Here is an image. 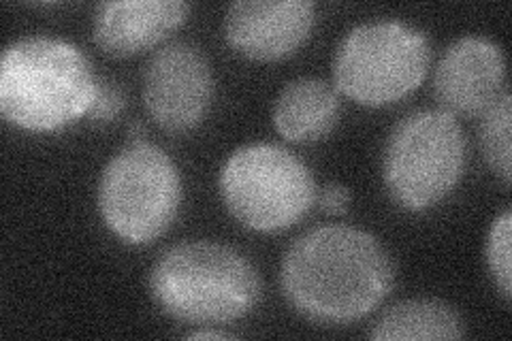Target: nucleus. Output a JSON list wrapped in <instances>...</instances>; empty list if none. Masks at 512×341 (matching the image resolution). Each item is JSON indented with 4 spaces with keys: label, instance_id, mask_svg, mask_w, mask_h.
<instances>
[{
    "label": "nucleus",
    "instance_id": "6e6552de",
    "mask_svg": "<svg viewBox=\"0 0 512 341\" xmlns=\"http://www.w3.org/2000/svg\"><path fill=\"white\" fill-rule=\"evenodd\" d=\"M212 67L197 45L175 41L160 47L143 73V103L167 133H188L210 111Z\"/></svg>",
    "mask_w": 512,
    "mask_h": 341
},
{
    "label": "nucleus",
    "instance_id": "f8f14e48",
    "mask_svg": "<svg viewBox=\"0 0 512 341\" xmlns=\"http://www.w3.org/2000/svg\"><path fill=\"white\" fill-rule=\"evenodd\" d=\"M340 99L327 81L299 77L288 81L274 103L276 131L291 143L325 139L340 120Z\"/></svg>",
    "mask_w": 512,
    "mask_h": 341
},
{
    "label": "nucleus",
    "instance_id": "0eeeda50",
    "mask_svg": "<svg viewBox=\"0 0 512 341\" xmlns=\"http://www.w3.org/2000/svg\"><path fill=\"white\" fill-rule=\"evenodd\" d=\"M429 58L431 47L423 30L395 20L361 24L335 52V88L367 107L391 105L423 84Z\"/></svg>",
    "mask_w": 512,
    "mask_h": 341
},
{
    "label": "nucleus",
    "instance_id": "f03ea898",
    "mask_svg": "<svg viewBox=\"0 0 512 341\" xmlns=\"http://www.w3.org/2000/svg\"><path fill=\"white\" fill-rule=\"evenodd\" d=\"M96 81L77 45L54 37L13 41L0 60V113L13 126L52 133L88 116Z\"/></svg>",
    "mask_w": 512,
    "mask_h": 341
},
{
    "label": "nucleus",
    "instance_id": "7ed1b4c3",
    "mask_svg": "<svg viewBox=\"0 0 512 341\" xmlns=\"http://www.w3.org/2000/svg\"><path fill=\"white\" fill-rule=\"evenodd\" d=\"M148 288L167 316L218 327L254 312L261 278L246 256L212 241H186L167 248L150 269Z\"/></svg>",
    "mask_w": 512,
    "mask_h": 341
},
{
    "label": "nucleus",
    "instance_id": "39448f33",
    "mask_svg": "<svg viewBox=\"0 0 512 341\" xmlns=\"http://www.w3.org/2000/svg\"><path fill=\"white\" fill-rule=\"evenodd\" d=\"M96 201L111 233L131 246H146L178 216L180 171L158 145L135 141L107 162Z\"/></svg>",
    "mask_w": 512,
    "mask_h": 341
},
{
    "label": "nucleus",
    "instance_id": "4468645a",
    "mask_svg": "<svg viewBox=\"0 0 512 341\" xmlns=\"http://www.w3.org/2000/svg\"><path fill=\"white\" fill-rule=\"evenodd\" d=\"M480 150L491 171L508 186L512 180V96L502 92L483 116H480Z\"/></svg>",
    "mask_w": 512,
    "mask_h": 341
},
{
    "label": "nucleus",
    "instance_id": "423d86ee",
    "mask_svg": "<svg viewBox=\"0 0 512 341\" xmlns=\"http://www.w3.org/2000/svg\"><path fill=\"white\" fill-rule=\"evenodd\" d=\"M222 201L231 216L259 233L297 224L316 201L310 167L280 145L252 143L235 150L220 173Z\"/></svg>",
    "mask_w": 512,
    "mask_h": 341
},
{
    "label": "nucleus",
    "instance_id": "f3484780",
    "mask_svg": "<svg viewBox=\"0 0 512 341\" xmlns=\"http://www.w3.org/2000/svg\"><path fill=\"white\" fill-rule=\"evenodd\" d=\"M350 190L342 184H329L320 194V209L331 216H342L350 207Z\"/></svg>",
    "mask_w": 512,
    "mask_h": 341
},
{
    "label": "nucleus",
    "instance_id": "20e7f679",
    "mask_svg": "<svg viewBox=\"0 0 512 341\" xmlns=\"http://www.w3.org/2000/svg\"><path fill=\"white\" fill-rule=\"evenodd\" d=\"M466 160L468 141L457 118L442 109L412 111L384 145V184L399 207L423 211L453 192Z\"/></svg>",
    "mask_w": 512,
    "mask_h": 341
},
{
    "label": "nucleus",
    "instance_id": "9b49d317",
    "mask_svg": "<svg viewBox=\"0 0 512 341\" xmlns=\"http://www.w3.org/2000/svg\"><path fill=\"white\" fill-rule=\"evenodd\" d=\"M190 13L182 0H111L96 7L94 43L109 56L128 58L150 50L180 28Z\"/></svg>",
    "mask_w": 512,
    "mask_h": 341
},
{
    "label": "nucleus",
    "instance_id": "f257e3e1",
    "mask_svg": "<svg viewBox=\"0 0 512 341\" xmlns=\"http://www.w3.org/2000/svg\"><path fill=\"white\" fill-rule=\"evenodd\" d=\"M395 269L389 252L355 226H316L286 250L280 286L293 310L325 327H344L389 297Z\"/></svg>",
    "mask_w": 512,
    "mask_h": 341
},
{
    "label": "nucleus",
    "instance_id": "ddd939ff",
    "mask_svg": "<svg viewBox=\"0 0 512 341\" xmlns=\"http://www.w3.org/2000/svg\"><path fill=\"white\" fill-rule=\"evenodd\" d=\"M466 335L463 318L451 305L436 299H412L393 305L370 331L378 341H429L461 339Z\"/></svg>",
    "mask_w": 512,
    "mask_h": 341
},
{
    "label": "nucleus",
    "instance_id": "1a4fd4ad",
    "mask_svg": "<svg viewBox=\"0 0 512 341\" xmlns=\"http://www.w3.org/2000/svg\"><path fill=\"white\" fill-rule=\"evenodd\" d=\"M506 81L502 47L485 37H461L446 47L434 73L440 109L453 118H474L500 99Z\"/></svg>",
    "mask_w": 512,
    "mask_h": 341
},
{
    "label": "nucleus",
    "instance_id": "9d476101",
    "mask_svg": "<svg viewBox=\"0 0 512 341\" xmlns=\"http://www.w3.org/2000/svg\"><path fill=\"white\" fill-rule=\"evenodd\" d=\"M316 5L310 0H239L224 18V37L250 60H280L310 39Z\"/></svg>",
    "mask_w": 512,
    "mask_h": 341
},
{
    "label": "nucleus",
    "instance_id": "a211bd4d",
    "mask_svg": "<svg viewBox=\"0 0 512 341\" xmlns=\"http://www.w3.org/2000/svg\"><path fill=\"white\" fill-rule=\"evenodd\" d=\"M188 339H233L235 335L227 331H212V329H201V331H192L186 335Z\"/></svg>",
    "mask_w": 512,
    "mask_h": 341
},
{
    "label": "nucleus",
    "instance_id": "dca6fc26",
    "mask_svg": "<svg viewBox=\"0 0 512 341\" xmlns=\"http://www.w3.org/2000/svg\"><path fill=\"white\" fill-rule=\"evenodd\" d=\"M126 107V92L122 84L111 77H99L96 81V92L88 111V120L92 124H111Z\"/></svg>",
    "mask_w": 512,
    "mask_h": 341
},
{
    "label": "nucleus",
    "instance_id": "2eb2a0df",
    "mask_svg": "<svg viewBox=\"0 0 512 341\" xmlns=\"http://www.w3.org/2000/svg\"><path fill=\"white\" fill-rule=\"evenodd\" d=\"M512 214L506 209L500 218H495L487 237V267L493 275L500 295L512 299Z\"/></svg>",
    "mask_w": 512,
    "mask_h": 341
}]
</instances>
